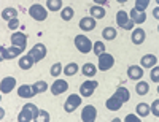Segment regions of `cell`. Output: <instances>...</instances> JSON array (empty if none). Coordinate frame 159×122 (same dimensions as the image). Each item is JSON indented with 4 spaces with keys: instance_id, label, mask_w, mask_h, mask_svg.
<instances>
[{
    "instance_id": "cell-2",
    "label": "cell",
    "mask_w": 159,
    "mask_h": 122,
    "mask_svg": "<svg viewBox=\"0 0 159 122\" xmlns=\"http://www.w3.org/2000/svg\"><path fill=\"white\" fill-rule=\"evenodd\" d=\"M75 46H76V49L80 51V52H83V54H88V52H91V49H92V45L91 43V40L88 38V37H84V35H76L75 37Z\"/></svg>"
},
{
    "instance_id": "cell-34",
    "label": "cell",
    "mask_w": 159,
    "mask_h": 122,
    "mask_svg": "<svg viewBox=\"0 0 159 122\" xmlns=\"http://www.w3.org/2000/svg\"><path fill=\"white\" fill-rule=\"evenodd\" d=\"M150 5V0H135V10L139 11H145Z\"/></svg>"
},
{
    "instance_id": "cell-36",
    "label": "cell",
    "mask_w": 159,
    "mask_h": 122,
    "mask_svg": "<svg viewBox=\"0 0 159 122\" xmlns=\"http://www.w3.org/2000/svg\"><path fill=\"white\" fill-rule=\"evenodd\" d=\"M150 76H151V81H154V83H159V67H153Z\"/></svg>"
},
{
    "instance_id": "cell-31",
    "label": "cell",
    "mask_w": 159,
    "mask_h": 122,
    "mask_svg": "<svg viewBox=\"0 0 159 122\" xmlns=\"http://www.w3.org/2000/svg\"><path fill=\"white\" fill-rule=\"evenodd\" d=\"M32 87H34V90H35L37 94H42V92H45V90L48 89V84L45 83V81H37Z\"/></svg>"
},
{
    "instance_id": "cell-32",
    "label": "cell",
    "mask_w": 159,
    "mask_h": 122,
    "mask_svg": "<svg viewBox=\"0 0 159 122\" xmlns=\"http://www.w3.org/2000/svg\"><path fill=\"white\" fill-rule=\"evenodd\" d=\"M76 72H78V65H76V63H69V65L64 68V73L67 75V76H73Z\"/></svg>"
},
{
    "instance_id": "cell-33",
    "label": "cell",
    "mask_w": 159,
    "mask_h": 122,
    "mask_svg": "<svg viewBox=\"0 0 159 122\" xmlns=\"http://www.w3.org/2000/svg\"><path fill=\"white\" fill-rule=\"evenodd\" d=\"M92 52L96 54V56H100V54H103V51H105V45L102 43V41H96L94 43V46H92Z\"/></svg>"
},
{
    "instance_id": "cell-24",
    "label": "cell",
    "mask_w": 159,
    "mask_h": 122,
    "mask_svg": "<svg viewBox=\"0 0 159 122\" xmlns=\"http://www.w3.org/2000/svg\"><path fill=\"white\" fill-rule=\"evenodd\" d=\"M2 18L5 21H11V19H16L18 18V11L15 8H5L2 11Z\"/></svg>"
},
{
    "instance_id": "cell-26",
    "label": "cell",
    "mask_w": 159,
    "mask_h": 122,
    "mask_svg": "<svg viewBox=\"0 0 159 122\" xmlns=\"http://www.w3.org/2000/svg\"><path fill=\"white\" fill-rule=\"evenodd\" d=\"M83 75L84 76H89V78H92V76H96V65L94 63H84L83 65Z\"/></svg>"
},
{
    "instance_id": "cell-29",
    "label": "cell",
    "mask_w": 159,
    "mask_h": 122,
    "mask_svg": "<svg viewBox=\"0 0 159 122\" xmlns=\"http://www.w3.org/2000/svg\"><path fill=\"white\" fill-rule=\"evenodd\" d=\"M102 37L105 40H115L116 38V30L113 29V27H105V29L102 30Z\"/></svg>"
},
{
    "instance_id": "cell-41",
    "label": "cell",
    "mask_w": 159,
    "mask_h": 122,
    "mask_svg": "<svg viewBox=\"0 0 159 122\" xmlns=\"http://www.w3.org/2000/svg\"><path fill=\"white\" fill-rule=\"evenodd\" d=\"M94 2L99 5H108V0H94Z\"/></svg>"
},
{
    "instance_id": "cell-46",
    "label": "cell",
    "mask_w": 159,
    "mask_h": 122,
    "mask_svg": "<svg viewBox=\"0 0 159 122\" xmlns=\"http://www.w3.org/2000/svg\"><path fill=\"white\" fill-rule=\"evenodd\" d=\"M157 30H159V27H157Z\"/></svg>"
},
{
    "instance_id": "cell-17",
    "label": "cell",
    "mask_w": 159,
    "mask_h": 122,
    "mask_svg": "<svg viewBox=\"0 0 159 122\" xmlns=\"http://www.w3.org/2000/svg\"><path fill=\"white\" fill-rule=\"evenodd\" d=\"M127 76L130 79H140L143 76V70H142V67H137V65H132L127 68Z\"/></svg>"
},
{
    "instance_id": "cell-25",
    "label": "cell",
    "mask_w": 159,
    "mask_h": 122,
    "mask_svg": "<svg viewBox=\"0 0 159 122\" xmlns=\"http://www.w3.org/2000/svg\"><path fill=\"white\" fill-rule=\"evenodd\" d=\"M151 113V106H148L147 103H139L137 105V114L140 117H145V116H148Z\"/></svg>"
},
{
    "instance_id": "cell-23",
    "label": "cell",
    "mask_w": 159,
    "mask_h": 122,
    "mask_svg": "<svg viewBox=\"0 0 159 122\" xmlns=\"http://www.w3.org/2000/svg\"><path fill=\"white\" fill-rule=\"evenodd\" d=\"M89 13H91V16L94 18V19H102V18H105V8H102V7H91Z\"/></svg>"
},
{
    "instance_id": "cell-4",
    "label": "cell",
    "mask_w": 159,
    "mask_h": 122,
    "mask_svg": "<svg viewBox=\"0 0 159 122\" xmlns=\"http://www.w3.org/2000/svg\"><path fill=\"white\" fill-rule=\"evenodd\" d=\"M29 15H30L35 21H45V19L48 18V13H46L45 7L38 5V3H35V5H32V7L29 8Z\"/></svg>"
},
{
    "instance_id": "cell-18",
    "label": "cell",
    "mask_w": 159,
    "mask_h": 122,
    "mask_svg": "<svg viewBox=\"0 0 159 122\" xmlns=\"http://www.w3.org/2000/svg\"><path fill=\"white\" fill-rule=\"evenodd\" d=\"M130 38H132V43H134V45H142L145 41V30L139 27V29H135L134 32H132Z\"/></svg>"
},
{
    "instance_id": "cell-27",
    "label": "cell",
    "mask_w": 159,
    "mask_h": 122,
    "mask_svg": "<svg viewBox=\"0 0 159 122\" xmlns=\"http://www.w3.org/2000/svg\"><path fill=\"white\" fill-rule=\"evenodd\" d=\"M46 7L49 11H59L62 8V0H46Z\"/></svg>"
},
{
    "instance_id": "cell-30",
    "label": "cell",
    "mask_w": 159,
    "mask_h": 122,
    "mask_svg": "<svg viewBox=\"0 0 159 122\" xmlns=\"http://www.w3.org/2000/svg\"><path fill=\"white\" fill-rule=\"evenodd\" d=\"M73 16H75V11H73V8H70V7H65V8L62 10V13H61V18H62L64 21H70Z\"/></svg>"
},
{
    "instance_id": "cell-8",
    "label": "cell",
    "mask_w": 159,
    "mask_h": 122,
    "mask_svg": "<svg viewBox=\"0 0 159 122\" xmlns=\"http://www.w3.org/2000/svg\"><path fill=\"white\" fill-rule=\"evenodd\" d=\"M2 60H10V59H15V57H18L19 54L22 52V49L21 48H18V46H11V48H3L2 46Z\"/></svg>"
},
{
    "instance_id": "cell-12",
    "label": "cell",
    "mask_w": 159,
    "mask_h": 122,
    "mask_svg": "<svg viewBox=\"0 0 159 122\" xmlns=\"http://www.w3.org/2000/svg\"><path fill=\"white\" fill-rule=\"evenodd\" d=\"M67 89H69V84H67V81H64V79H57V81H54V84L51 86L52 95H61V94H64Z\"/></svg>"
},
{
    "instance_id": "cell-15",
    "label": "cell",
    "mask_w": 159,
    "mask_h": 122,
    "mask_svg": "<svg viewBox=\"0 0 159 122\" xmlns=\"http://www.w3.org/2000/svg\"><path fill=\"white\" fill-rule=\"evenodd\" d=\"M80 29H83V30H86V32H89V30H94L96 29V19L94 18H83L81 21H80Z\"/></svg>"
},
{
    "instance_id": "cell-44",
    "label": "cell",
    "mask_w": 159,
    "mask_h": 122,
    "mask_svg": "<svg viewBox=\"0 0 159 122\" xmlns=\"http://www.w3.org/2000/svg\"><path fill=\"white\" fill-rule=\"evenodd\" d=\"M156 2H157V5H159V0H156Z\"/></svg>"
},
{
    "instance_id": "cell-37",
    "label": "cell",
    "mask_w": 159,
    "mask_h": 122,
    "mask_svg": "<svg viewBox=\"0 0 159 122\" xmlns=\"http://www.w3.org/2000/svg\"><path fill=\"white\" fill-rule=\"evenodd\" d=\"M151 113H153L156 117H159V100H154V102L151 103Z\"/></svg>"
},
{
    "instance_id": "cell-1",
    "label": "cell",
    "mask_w": 159,
    "mask_h": 122,
    "mask_svg": "<svg viewBox=\"0 0 159 122\" xmlns=\"http://www.w3.org/2000/svg\"><path fill=\"white\" fill-rule=\"evenodd\" d=\"M38 114H40V111H38V108H37L35 105H32V103H25L24 108H22V111H21L19 116H18V120H19V122L37 120V119H38Z\"/></svg>"
},
{
    "instance_id": "cell-20",
    "label": "cell",
    "mask_w": 159,
    "mask_h": 122,
    "mask_svg": "<svg viewBox=\"0 0 159 122\" xmlns=\"http://www.w3.org/2000/svg\"><path fill=\"white\" fill-rule=\"evenodd\" d=\"M156 62H157V59H156V56H153V54H147V56H143L142 60H140L142 67H145V68H153Z\"/></svg>"
},
{
    "instance_id": "cell-35",
    "label": "cell",
    "mask_w": 159,
    "mask_h": 122,
    "mask_svg": "<svg viewBox=\"0 0 159 122\" xmlns=\"http://www.w3.org/2000/svg\"><path fill=\"white\" fill-rule=\"evenodd\" d=\"M49 72H51V76H59V75H61V72H62V65H61L59 62H57V63H54V65L51 67V70H49Z\"/></svg>"
},
{
    "instance_id": "cell-9",
    "label": "cell",
    "mask_w": 159,
    "mask_h": 122,
    "mask_svg": "<svg viewBox=\"0 0 159 122\" xmlns=\"http://www.w3.org/2000/svg\"><path fill=\"white\" fill-rule=\"evenodd\" d=\"M97 117V110L92 105H88L83 108V113H81V120L83 122H94Z\"/></svg>"
},
{
    "instance_id": "cell-6",
    "label": "cell",
    "mask_w": 159,
    "mask_h": 122,
    "mask_svg": "<svg viewBox=\"0 0 159 122\" xmlns=\"http://www.w3.org/2000/svg\"><path fill=\"white\" fill-rule=\"evenodd\" d=\"M97 81H92V79H89V81H84V83L80 86V94H81L83 97H91L92 94H94V90L97 89Z\"/></svg>"
},
{
    "instance_id": "cell-16",
    "label": "cell",
    "mask_w": 159,
    "mask_h": 122,
    "mask_svg": "<svg viewBox=\"0 0 159 122\" xmlns=\"http://www.w3.org/2000/svg\"><path fill=\"white\" fill-rule=\"evenodd\" d=\"M116 24L126 30V27H127V24H129V19H127V13H126L124 10H119V11L116 13Z\"/></svg>"
},
{
    "instance_id": "cell-43",
    "label": "cell",
    "mask_w": 159,
    "mask_h": 122,
    "mask_svg": "<svg viewBox=\"0 0 159 122\" xmlns=\"http://www.w3.org/2000/svg\"><path fill=\"white\" fill-rule=\"evenodd\" d=\"M118 2H119V3H126V2H127V0H118Z\"/></svg>"
},
{
    "instance_id": "cell-38",
    "label": "cell",
    "mask_w": 159,
    "mask_h": 122,
    "mask_svg": "<svg viewBox=\"0 0 159 122\" xmlns=\"http://www.w3.org/2000/svg\"><path fill=\"white\" fill-rule=\"evenodd\" d=\"M18 25H19V21H18V18H16V19H11V21H8V29H11V30H15Z\"/></svg>"
},
{
    "instance_id": "cell-7",
    "label": "cell",
    "mask_w": 159,
    "mask_h": 122,
    "mask_svg": "<svg viewBox=\"0 0 159 122\" xmlns=\"http://www.w3.org/2000/svg\"><path fill=\"white\" fill-rule=\"evenodd\" d=\"M80 105H81V97L80 95H70L64 103V110L67 113H73Z\"/></svg>"
},
{
    "instance_id": "cell-10",
    "label": "cell",
    "mask_w": 159,
    "mask_h": 122,
    "mask_svg": "<svg viewBox=\"0 0 159 122\" xmlns=\"http://www.w3.org/2000/svg\"><path fill=\"white\" fill-rule=\"evenodd\" d=\"M11 43H13V46H18L24 51L25 45H27V37H25L24 33H21V32H15L11 35Z\"/></svg>"
},
{
    "instance_id": "cell-3",
    "label": "cell",
    "mask_w": 159,
    "mask_h": 122,
    "mask_svg": "<svg viewBox=\"0 0 159 122\" xmlns=\"http://www.w3.org/2000/svg\"><path fill=\"white\" fill-rule=\"evenodd\" d=\"M113 65H115V57L111 56V54L103 52V54H100V56H99V67H97L99 70L107 72V70L111 68Z\"/></svg>"
},
{
    "instance_id": "cell-14",
    "label": "cell",
    "mask_w": 159,
    "mask_h": 122,
    "mask_svg": "<svg viewBox=\"0 0 159 122\" xmlns=\"http://www.w3.org/2000/svg\"><path fill=\"white\" fill-rule=\"evenodd\" d=\"M105 106H107V110H110V111H118L119 108L123 106V102L119 100L116 95H113V97H110L107 102H105Z\"/></svg>"
},
{
    "instance_id": "cell-19",
    "label": "cell",
    "mask_w": 159,
    "mask_h": 122,
    "mask_svg": "<svg viewBox=\"0 0 159 122\" xmlns=\"http://www.w3.org/2000/svg\"><path fill=\"white\" fill-rule=\"evenodd\" d=\"M130 19L134 21L135 24H143L145 19H147V15H145L143 11H139V10H135V8H132V11H130Z\"/></svg>"
},
{
    "instance_id": "cell-21",
    "label": "cell",
    "mask_w": 159,
    "mask_h": 122,
    "mask_svg": "<svg viewBox=\"0 0 159 122\" xmlns=\"http://www.w3.org/2000/svg\"><path fill=\"white\" fill-rule=\"evenodd\" d=\"M35 63V60L32 59V56H24V57H21L19 59V68H22V70H30L32 68V65Z\"/></svg>"
},
{
    "instance_id": "cell-13",
    "label": "cell",
    "mask_w": 159,
    "mask_h": 122,
    "mask_svg": "<svg viewBox=\"0 0 159 122\" xmlns=\"http://www.w3.org/2000/svg\"><path fill=\"white\" fill-rule=\"evenodd\" d=\"M18 95H19L21 98H32V97L37 95V92L34 90L32 86L22 84V86H19V89H18Z\"/></svg>"
},
{
    "instance_id": "cell-39",
    "label": "cell",
    "mask_w": 159,
    "mask_h": 122,
    "mask_svg": "<svg viewBox=\"0 0 159 122\" xmlns=\"http://www.w3.org/2000/svg\"><path fill=\"white\" fill-rule=\"evenodd\" d=\"M40 117H42L43 120H46V122L49 120V114H48L46 111H40Z\"/></svg>"
},
{
    "instance_id": "cell-42",
    "label": "cell",
    "mask_w": 159,
    "mask_h": 122,
    "mask_svg": "<svg viewBox=\"0 0 159 122\" xmlns=\"http://www.w3.org/2000/svg\"><path fill=\"white\" fill-rule=\"evenodd\" d=\"M153 16H154L156 19H159V7H157V8H154V11H153Z\"/></svg>"
},
{
    "instance_id": "cell-22",
    "label": "cell",
    "mask_w": 159,
    "mask_h": 122,
    "mask_svg": "<svg viewBox=\"0 0 159 122\" xmlns=\"http://www.w3.org/2000/svg\"><path fill=\"white\" fill-rule=\"evenodd\" d=\"M115 95L121 100L123 103H126V102H129V97H130V94H129V90L126 89V87H118L116 89V92H115Z\"/></svg>"
},
{
    "instance_id": "cell-5",
    "label": "cell",
    "mask_w": 159,
    "mask_h": 122,
    "mask_svg": "<svg viewBox=\"0 0 159 122\" xmlns=\"http://www.w3.org/2000/svg\"><path fill=\"white\" fill-rule=\"evenodd\" d=\"M29 56H32V59H34L35 62H40L42 59H45V56H46V46H45L43 43H37V45L29 51Z\"/></svg>"
},
{
    "instance_id": "cell-45",
    "label": "cell",
    "mask_w": 159,
    "mask_h": 122,
    "mask_svg": "<svg viewBox=\"0 0 159 122\" xmlns=\"http://www.w3.org/2000/svg\"><path fill=\"white\" fill-rule=\"evenodd\" d=\"M157 92H159V86H157Z\"/></svg>"
},
{
    "instance_id": "cell-40",
    "label": "cell",
    "mask_w": 159,
    "mask_h": 122,
    "mask_svg": "<svg viewBox=\"0 0 159 122\" xmlns=\"http://www.w3.org/2000/svg\"><path fill=\"white\" fill-rule=\"evenodd\" d=\"M132 120H134V122H139V117H135V116H132V114L126 117V122H132Z\"/></svg>"
},
{
    "instance_id": "cell-11",
    "label": "cell",
    "mask_w": 159,
    "mask_h": 122,
    "mask_svg": "<svg viewBox=\"0 0 159 122\" xmlns=\"http://www.w3.org/2000/svg\"><path fill=\"white\" fill-rule=\"evenodd\" d=\"M16 86V79L11 78V76H7L2 79V83H0V90H2V94H10L13 89H15Z\"/></svg>"
},
{
    "instance_id": "cell-28",
    "label": "cell",
    "mask_w": 159,
    "mask_h": 122,
    "mask_svg": "<svg viewBox=\"0 0 159 122\" xmlns=\"http://www.w3.org/2000/svg\"><path fill=\"white\" fill-rule=\"evenodd\" d=\"M135 90H137L139 95H147V94L150 92V86H148V83H145V81H140V83L135 86Z\"/></svg>"
}]
</instances>
